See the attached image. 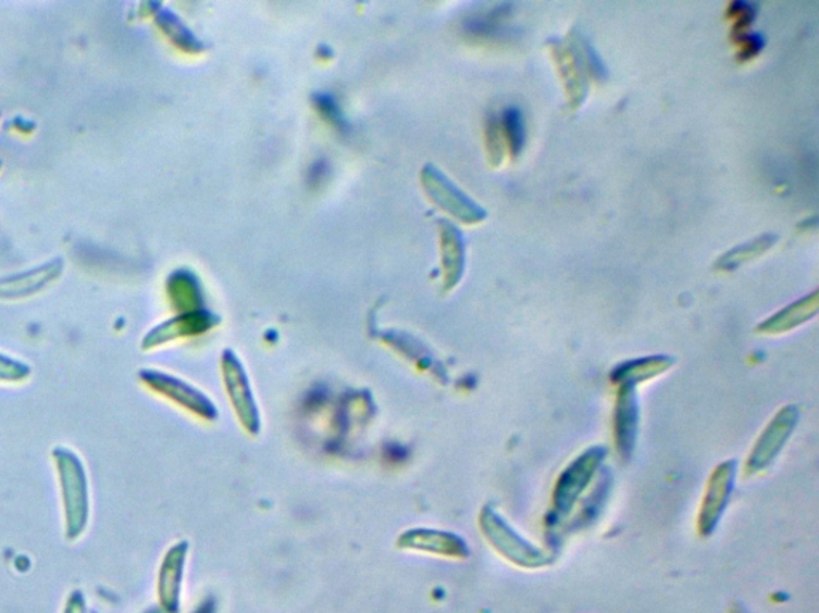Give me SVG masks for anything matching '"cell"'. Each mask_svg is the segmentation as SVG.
Returning a JSON list of instances; mask_svg holds the SVG:
<instances>
[{
	"instance_id": "4",
	"label": "cell",
	"mask_w": 819,
	"mask_h": 613,
	"mask_svg": "<svg viewBox=\"0 0 819 613\" xmlns=\"http://www.w3.org/2000/svg\"><path fill=\"white\" fill-rule=\"evenodd\" d=\"M63 259L55 258L28 271L2 277L0 278V299L29 298L55 282L63 274Z\"/></svg>"
},
{
	"instance_id": "3",
	"label": "cell",
	"mask_w": 819,
	"mask_h": 613,
	"mask_svg": "<svg viewBox=\"0 0 819 613\" xmlns=\"http://www.w3.org/2000/svg\"><path fill=\"white\" fill-rule=\"evenodd\" d=\"M601 458H604L601 449H591L586 454L574 460L572 465L562 473L557 483L556 493H554V502L560 513H567L572 509L574 500L586 489L587 483L593 478Z\"/></svg>"
},
{
	"instance_id": "10",
	"label": "cell",
	"mask_w": 819,
	"mask_h": 613,
	"mask_svg": "<svg viewBox=\"0 0 819 613\" xmlns=\"http://www.w3.org/2000/svg\"><path fill=\"white\" fill-rule=\"evenodd\" d=\"M637 400H635L634 388L623 387L618 397L617 404V418H615V425H617V442L620 448L621 454L624 458H629L632 449H634L635 435H637Z\"/></svg>"
},
{
	"instance_id": "13",
	"label": "cell",
	"mask_w": 819,
	"mask_h": 613,
	"mask_svg": "<svg viewBox=\"0 0 819 613\" xmlns=\"http://www.w3.org/2000/svg\"><path fill=\"white\" fill-rule=\"evenodd\" d=\"M64 613H87V605H85L84 595L80 591H74L67 599Z\"/></svg>"
},
{
	"instance_id": "11",
	"label": "cell",
	"mask_w": 819,
	"mask_h": 613,
	"mask_svg": "<svg viewBox=\"0 0 819 613\" xmlns=\"http://www.w3.org/2000/svg\"><path fill=\"white\" fill-rule=\"evenodd\" d=\"M210 315L206 313H189V315L183 316V318H175L172 322H166L164 325L158 326L152 329L148 336L142 340V349H152V347L161 346L166 340L175 339V337L185 336V334H196L209 328L212 323L209 322Z\"/></svg>"
},
{
	"instance_id": "5",
	"label": "cell",
	"mask_w": 819,
	"mask_h": 613,
	"mask_svg": "<svg viewBox=\"0 0 819 613\" xmlns=\"http://www.w3.org/2000/svg\"><path fill=\"white\" fill-rule=\"evenodd\" d=\"M733 479H735V463L733 462L720 465L710 478L708 493L703 503L702 517H699V530L703 536L716 527L732 493Z\"/></svg>"
},
{
	"instance_id": "12",
	"label": "cell",
	"mask_w": 819,
	"mask_h": 613,
	"mask_svg": "<svg viewBox=\"0 0 819 613\" xmlns=\"http://www.w3.org/2000/svg\"><path fill=\"white\" fill-rule=\"evenodd\" d=\"M30 376V367L23 361L0 353V383H23Z\"/></svg>"
},
{
	"instance_id": "15",
	"label": "cell",
	"mask_w": 819,
	"mask_h": 613,
	"mask_svg": "<svg viewBox=\"0 0 819 613\" xmlns=\"http://www.w3.org/2000/svg\"><path fill=\"white\" fill-rule=\"evenodd\" d=\"M148 613H159V612L158 611H151V612H148Z\"/></svg>"
},
{
	"instance_id": "9",
	"label": "cell",
	"mask_w": 819,
	"mask_h": 613,
	"mask_svg": "<svg viewBox=\"0 0 819 613\" xmlns=\"http://www.w3.org/2000/svg\"><path fill=\"white\" fill-rule=\"evenodd\" d=\"M186 545L179 543L166 553L159 575V598L162 608L169 613H178L179 587H182L183 565H185Z\"/></svg>"
},
{
	"instance_id": "7",
	"label": "cell",
	"mask_w": 819,
	"mask_h": 613,
	"mask_svg": "<svg viewBox=\"0 0 819 613\" xmlns=\"http://www.w3.org/2000/svg\"><path fill=\"white\" fill-rule=\"evenodd\" d=\"M795 422H797L795 408H786L773 418L770 427L765 430L762 438L757 442L753 455H750L749 465H747L749 472H757L773 460L774 455L783 448L784 441L790 438Z\"/></svg>"
},
{
	"instance_id": "17",
	"label": "cell",
	"mask_w": 819,
	"mask_h": 613,
	"mask_svg": "<svg viewBox=\"0 0 819 613\" xmlns=\"http://www.w3.org/2000/svg\"><path fill=\"white\" fill-rule=\"evenodd\" d=\"M0 117H2V114H0Z\"/></svg>"
},
{
	"instance_id": "14",
	"label": "cell",
	"mask_w": 819,
	"mask_h": 613,
	"mask_svg": "<svg viewBox=\"0 0 819 613\" xmlns=\"http://www.w3.org/2000/svg\"><path fill=\"white\" fill-rule=\"evenodd\" d=\"M2 165H3L2 160H0V170H2Z\"/></svg>"
},
{
	"instance_id": "16",
	"label": "cell",
	"mask_w": 819,
	"mask_h": 613,
	"mask_svg": "<svg viewBox=\"0 0 819 613\" xmlns=\"http://www.w3.org/2000/svg\"><path fill=\"white\" fill-rule=\"evenodd\" d=\"M197 613H199V612H197ZM200 613H210V612H200Z\"/></svg>"
},
{
	"instance_id": "1",
	"label": "cell",
	"mask_w": 819,
	"mask_h": 613,
	"mask_svg": "<svg viewBox=\"0 0 819 613\" xmlns=\"http://www.w3.org/2000/svg\"><path fill=\"white\" fill-rule=\"evenodd\" d=\"M58 479H60L61 500H63L66 537L76 540L85 533L90 520V487L83 460L67 448L53 451Z\"/></svg>"
},
{
	"instance_id": "6",
	"label": "cell",
	"mask_w": 819,
	"mask_h": 613,
	"mask_svg": "<svg viewBox=\"0 0 819 613\" xmlns=\"http://www.w3.org/2000/svg\"><path fill=\"white\" fill-rule=\"evenodd\" d=\"M142 383L148 385L152 390L158 393L165 395L170 400L176 401L182 406L191 409L197 414L213 415V404L203 398L199 391L194 390L182 380L175 379V377L166 376V374L158 373V371L145 370L139 373Z\"/></svg>"
},
{
	"instance_id": "8",
	"label": "cell",
	"mask_w": 819,
	"mask_h": 613,
	"mask_svg": "<svg viewBox=\"0 0 819 613\" xmlns=\"http://www.w3.org/2000/svg\"><path fill=\"white\" fill-rule=\"evenodd\" d=\"M223 367L227 390H229L231 398H233L236 411H239L240 421H243L248 430L257 431V411H255L250 387H248L247 377L244 374L243 367H240L239 361L231 355V353H226L223 356Z\"/></svg>"
},
{
	"instance_id": "2",
	"label": "cell",
	"mask_w": 819,
	"mask_h": 613,
	"mask_svg": "<svg viewBox=\"0 0 819 613\" xmlns=\"http://www.w3.org/2000/svg\"><path fill=\"white\" fill-rule=\"evenodd\" d=\"M482 529L488 540L501 551L509 561L522 565V567H542L549 564V558L536 548L530 547L526 541L502 523L501 517L496 516L491 510L482 514Z\"/></svg>"
}]
</instances>
